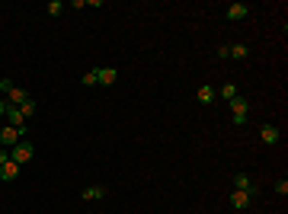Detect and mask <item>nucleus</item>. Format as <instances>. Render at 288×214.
Listing matches in <instances>:
<instances>
[{"label": "nucleus", "instance_id": "nucleus-7", "mask_svg": "<svg viewBox=\"0 0 288 214\" xmlns=\"http://www.w3.org/2000/svg\"><path fill=\"white\" fill-rule=\"evenodd\" d=\"M247 16H250V7H247V3H231L228 7V19H247Z\"/></svg>", "mask_w": 288, "mask_h": 214}, {"label": "nucleus", "instance_id": "nucleus-8", "mask_svg": "<svg viewBox=\"0 0 288 214\" xmlns=\"http://www.w3.org/2000/svg\"><path fill=\"white\" fill-rule=\"evenodd\" d=\"M19 176V163H3V166H0V179H3V182H13V179Z\"/></svg>", "mask_w": 288, "mask_h": 214}, {"label": "nucleus", "instance_id": "nucleus-11", "mask_svg": "<svg viewBox=\"0 0 288 214\" xmlns=\"http://www.w3.org/2000/svg\"><path fill=\"white\" fill-rule=\"evenodd\" d=\"M26 99H29V96H26V90H19V86H13V90L7 93V102H10V106H16V109L23 106Z\"/></svg>", "mask_w": 288, "mask_h": 214}, {"label": "nucleus", "instance_id": "nucleus-5", "mask_svg": "<svg viewBox=\"0 0 288 214\" xmlns=\"http://www.w3.org/2000/svg\"><path fill=\"white\" fill-rule=\"evenodd\" d=\"M279 138H282V131L275 128V125H263V128H259V141H263V144H279Z\"/></svg>", "mask_w": 288, "mask_h": 214}, {"label": "nucleus", "instance_id": "nucleus-12", "mask_svg": "<svg viewBox=\"0 0 288 214\" xmlns=\"http://www.w3.org/2000/svg\"><path fill=\"white\" fill-rule=\"evenodd\" d=\"M198 102H205V106H208V102H215L218 99V90H212V86H198Z\"/></svg>", "mask_w": 288, "mask_h": 214}, {"label": "nucleus", "instance_id": "nucleus-4", "mask_svg": "<svg viewBox=\"0 0 288 214\" xmlns=\"http://www.w3.org/2000/svg\"><path fill=\"white\" fill-rule=\"evenodd\" d=\"M115 80H119V70H115V67H96V83L112 86Z\"/></svg>", "mask_w": 288, "mask_h": 214}, {"label": "nucleus", "instance_id": "nucleus-10", "mask_svg": "<svg viewBox=\"0 0 288 214\" xmlns=\"http://www.w3.org/2000/svg\"><path fill=\"white\" fill-rule=\"evenodd\" d=\"M231 205H234V208H250L253 205V195H247V192H231Z\"/></svg>", "mask_w": 288, "mask_h": 214}, {"label": "nucleus", "instance_id": "nucleus-19", "mask_svg": "<svg viewBox=\"0 0 288 214\" xmlns=\"http://www.w3.org/2000/svg\"><path fill=\"white\" fill-rule=\"evenodd\" d=\"M3 163H10V150L7 147H0V166H3Z\"/></svg>", "mask_w": 288, "mask_h": 214}, {"label": "nucleus", "instance_id": "nucleus-6", "mask_svg": "<svg viewBox=\"0 0 288 214\" xmlns=\"http://www.w3.org/2000/svg\"><path fill=\"white\" fill-rule=\"evenodd\" d=\"M234 189L237 192H247V195H256V189H253V182H250L247 173H237V176H234Z\"/></svg>", "mask_w": 288, "mask_h": 214}, {"label": "nucleus", "instance_id": "nucleus-1", "mask_svg": "<svg viewBox=\"0 0 288 214\" xmlns=\"http://www.w3.org/2000/svg\"><path fill=\"white\" fill-rule=\"evenodd\" d=\"M247 115H250V99H247V96H234V99H231V122L243 125Z\"/></svg>", "mask_w": 288, "mask_h": 214}, {"label": "nucleus", "instance_id": "nucleus-16", "mask_svg": "<svg viewBox=\"0 0 288 214\" xmlns=\"http://www.w3.org/2000/svg\"><path fill=\"white\" fill-rule=\"evenodd\" d=\"M19 112H23L26 118H29V115H36V99H26L23 106H19Z\"/></svg>", "mask_w": 288, "mask_h": 214}, {"label": "nucleus", "instance_id": "nucleus-21", "mask_svg": "<svg viewBox=\"0 0 288 214\" xmlns=\"http://www.w3.org/2000/svg\"><path fill=\"white\" fill-rule=\"evenodd\" d=\"M0 115H7V99H0Z\"/></svg>", "mask_w": 288, "mask_h": 214}, {"label": "nucleus", "instance_id": "nucleus-20", "mask_svg": "<svg viewBox=\"0 0 288 214\" xmlns=\"http://www.w3.org/2000/svg\"><path fill=\"white\" fill-rule=\"evenodd\" d=\"M13 90V80H0V93H10Z\"/></svg>", "mask_w": 288, "mask_h": 214}, {"label": "nucleus", "instance_id": "nucleus-13", "mask_svg": "<svg viewBox=\"0 0 288 214\" xmlns=\"http://www.w3.org/2000/svg\"><path fill=\"white\" fill-rule=\"evenodd\" d=\"M247 54H250V48H247V45H228V58H237V61H243Z\"/></svg>", "mask_w": 288, "mask_h": 214}, {"label": "nucleus", "instance_id": "nucleus-3", "mask_svg": "<svg viewBox=\"0 0 288 214\" xmlns=\"http://www.w3.org/2000/svg\"><path fill=\"white\" fill-rule=\"evenodd\" d=\"M16 144H19V131H16L13 125L0 128V147H16Z\"/></svg>", "mask_w": 288, "mask_h": 214}, {"label": "nucleus", "instance_id": "nucleus-14", "mask_svg": "<svg viewBox=\"0 0 288 214\" xmlns=\"http://www.w3.org/2000/svg\"><path fill=\"white\" fill-rule=\"evenodd\" d=\"M218 96H221V99H234V96H240V93H237V86L234 83H224V86H221V90H218Z\"/></svg>", "mask_w": 288, "mask_h": 214}, {"label": "nucleus", "instance_id": "nucleus-9", "mask_svg": "<svg viewBox=\"0 0 288 214\" xmlns=\"http://www.w3.org/2000/svg\"><path fill=\"white\" fill-rule=\"evenodd\" d=\"M106 192H109V189H103V185H90V189L80 192V198H87V201H99V198H106Z\"/></svg>", "mask_w": 288, "mask_h": 214}, {"label": "nucleus", "instance_id": "nucleus-18", "mask_svg": "<svg viewBox=\"0 0 288 214\" xmlns=\"http://www.w3.org/2000/svg\"><path fill=\"white\" fill-rule=\"evenodd\" d=\"M275 192H279V195H288V179H279V182H275Z\"/></svg>", "mask_w": 288, "mask_h": 214}, {"label": "nucleus", "instance_id": "nucleus-15", "mask_svg": "<svg viewBox=\"0 0 288 214\" xmlns=\"http://www.w3.org/2000/svg\"><path fill=\"white\" fill-rule=\"evenodd\" d=\"M64 13V3H61V0H52V3H48V16H61Z\"/></svg>", "mask_w": 288, "mask_h": 214}, {"label": "nucleus", "instance_id": "nucleus-17", "mask_svg": "<svg viewBox=\"0 0 288 214\" xmlns=\"http://www.w3.org/2000/svg\"><path fill=\"white\" fill-rule=\"evenodd\" d=\"M80 83H84V86H93V83H96V70H87V74H84V80H80Z\"/></svg>", "mask_w": 288, "mask_h": 214}, {"label": "nucleus", "instance_id": "nucleus-2", "mask_svg": "<svg viewBox=\"0 0 288 214\" xmlns=\"http://www.w3.org/2000/svg\"><path fill=\"white\" fill-rule=\"evenodd\" d=\"M32 157H36V147H32L29 141H19L16 147H10V160L13 163H29Z\"/></svg>", "mask_w": 288, "mask_h": 214}]
</instances>
